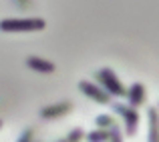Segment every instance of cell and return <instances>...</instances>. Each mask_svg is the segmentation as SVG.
I'll return each mask as SVG.
<instances>
[{
    "label": "cell",
    "mask_w": 159,
    "mask_h": 142,
    "mask_svg": "<svg viewBox=\"0 0 159 142\" xmlns=\"http://www.w3.org/2000/svg\"><path fill=\"white\" fill-rule=\"evenodd\" d=\"M32 136H34V128H26L24 134L18 138V142H32Z\"/></svg>",
    "instance_id": "cell-11"
},
{
    "label": "cell",
    "mask_w": 159,
    "mask_h": 142,
    "mask_svg": "<svg viewBox=\"0 0 159 142\" xmlns=\"http://www.w3.org/2000/svg\"><path fill=\"white\" fill-rule=\"evenodd\" d=\"M26 66L36 72H54V64L40 56H26Z\"/></svg>",
    "instance_id": "cell-7"
},
{
    "label": "cell",
    "mask_w": 159,
    "mask_h": 142,
    "mask_svg": "<svg viewBox=\"0 0 159 142\" xmlns=\"http://www.w3.org/2000/svg\"><path fill=\"white\" fill-rule=\"evenodd\" d=\"M83 138V128H73L70 130V134H69V138H65L66 142H79Z\"/></svg>",
    "instance_id": "cell-9"
},
{
    "label": "cell",
    "mask_w": 159,
    "mask_h": 142,
    "mask_svg": "<svg viewBox=\"0 0 159 142\" xmlns=\"http://www.w3.org/2000/svg\"><path fill=\"white\" fill-rule=\"evenodd\" d=\"M125 94H127V98H129V104H131V108H133V106H139V104H143V102H145V96H147V92H145V86L141 84V82H135V84H133Z\"/></svg>",
    "instance_id": "cell-6"
},
{
    "label": "cell",
    "mask_w": 159,
    "mask_h": 142,
    "mask_svg": "<svg viewBox=\"0 0 159 142\" xmlns=\"http://www.w3.org/2000/svg\"><path fill=\"white\" fill-rule=\"evenodd\" d=\"M79 88L83 90L89 98H93V100H97L99 104H109L111 102V96H109L103 88H99L95 82H89V80H81L79 82Z\"/></svg>",
    "instance_id": "cell-4"
},
{
    "label": "cell",
    "mask_w": 159,
    "mask_h": 142,
    "mask_svg": "<svg viewBox=\"0 0 159 142\" xmlns=\"http://www.w3.org/2000/svg\"><path fill=\"white\" fill-rule=\"evenodd\" d=\"M95 78H97L99 82L103 84V88H105V92L111 96V94H115V96H123L127 90H125V86L121 84V80L117 78V74L113 72L111 68H103V70H99L97 74H95Z\"/></svg>",
    "instance_id": "cell-2"
},
{
    "label": "cell",
    "mask_w": 159,
    "mask_h": 142,
    "mask_svg": "<svg viewBox=\"0 0 159 142\" xmlns=\"http://www.w3.org/2000/svg\"><path fill=\"white\" fill-rule=\"evenodd\" d=\"M73 108V102H57L51 106H43L40 108V118H58V116L66 114V112Z\"/></svg>",
    "instance_id": "cell-5"
},
{
    "label": "cell",
    "mask_w": 159,
    "mask_h": 142,
    "mask_svg": "<svg viewBox=\"0 0 159 142\" xmlns=\"http://www.w3.org/2000/svg\"><path fill=\"white\" fill-rule=\"evenodd\" d=\"M47 26L43 18H4L0 20V30L6 32H26V30H43Z\"/></svg>",
    "instance_id": "cell-1"
},
{
    "label": "cell",
    "mask_w": 159,
    "mask_h": 142,
    "mask_svg": "<svg viewBox=\"0 0 159 142\" xmlns=\"http://www.w3.org/2000/svg\"><path fill=\"white\" fill-rule=\"evenodd\" d=\"M113 108H115L117 112H121V116H123V120H125V126H127V134L133 136L135 134V128H137V122H139L137 110L131 108V106H125V104H113Z\"/></svg>",
    "instance_id": "cell-3"
},
{
    "label": "cell",
    "mask_w": 159,
    "mask_h": 142,
    "mask_svg": "<svg viewBox=\"0 0 159 142\" xmlns=\"http://www.w3.org/2000/svg\"><path fill=\"white\" fill-rule=\"evenodd\" d=\"M87 140H89V142H103V140H107V130H95V132H91V134L87 136Z\"/></svg>",
    "instance_id": "cell-8"
},
{
    "label": "cell",
    "mask_w": 159,
    "mask_h": 142,
    "mask_svg": "<svg viewBox=\"0 0 159 142\" xmlns=\"http://www.w3.org/2000/svg\"><path fill=\"white\" fill-rule=\"evenodd\" d=\"M0 126H2V120H0Z\"/></svg>",
    "instance_id": "cell-12"
},
{
    "label": "cell",
    "mask_w": 159,
    "mask_h": 142,
    "mask_svg": "<svg viewBox=\"0 0 159 142\" xmlns=\"http://www.w3.org/2000/svg\"><path fill=\"white\" fill-rule=\"evenodd\" d=\"M95 124H99V126H113V124H115V120H113V116L103 114V116H99V118L95 120Z\"/></svg>",
    "instance_id": "cell-10"
}]
</instances>
